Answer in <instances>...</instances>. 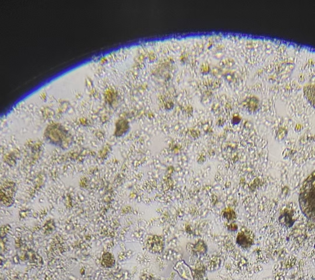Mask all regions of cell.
Wrapping results in <instances>:
<instances>
[{"label": "cell", "instance_id": "2", "mask_svg": "<svg viewBox=\"0 0 315 280\" xmlns=\"http://www.w3.org/2000/svg\"><path fill=\"white\" fill-rule=\"evenodd\" d=\"M45 137L48 143L62 148H67L72 142V138L60 125H51L45 132Z\"/></svg>", "mask_w": 315, "mask_h": 280}, {"label": "cell", "instance_id": "4", "mask_svg": "<svg viewBox=\"0 0 315 280\" xmlns=\"http://www.w3.org/2000/svg\"><path fill=\"white\" fill-rule=\"evenodd\" d=\"M104 256L105 257L104 258V260H103V263H104V265L108 267H110L111 266H112L114 261V259H113L112 255L110 253H107V254H104Z\"/></svg>", "mask_w": 315, "mask_h": 280}, {"label": "cell", "instance_id": "1", "mask_svg": "<svg viewBox=\"0 0 315 280\" xmlns=\"http://www.w3.org/2000/svg\"><path fill=\"white\" fill-rule=\"evenodd\" d=\"M300 209L304 215L314 221L315 209V172L310 175L304 182L300 190L299 199Z\"/></svg>", "mask_w": 315, "mask_h": 280}, {"label": "cell", "instance_id": "5", "mask_svg": "<svg viewBox=\"0 0 315 280\" xmlns=\"http://www.w3.org/2000/svg\"><path fill=\"white\" fill-rule=\"evenodd\" d=\"M280 221L282 223L288 226H292V224H293V222L292 221L291 219L289 217L288 214H287V213H284L283 215L281 216Z\"/></svg>", "mask_w": 315, "mask_h": 280}, {"label": "cell", "instance_id": "3", "mask_svg": "<svg viewBox=\"0 0 315 280\" xmlns=\"http://www.w3.org/2000/svg\"><path fill=\"white\" fill-rule=\"evenodd\" d=\"M147 246L153 253H160L163 252L164 247L163 239L158 236H153L148 238Z\"/></svg>", "mask_w": 315, "mask_h": 280}]
</instances>
